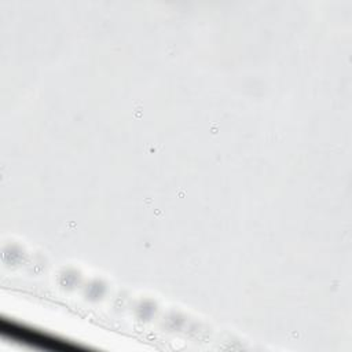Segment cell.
Wrapping results in <instances>:
<instances>
[{
	"label": "cell",
	"instance_id": "6da1fadb",
	"mask_svg": "<svg viewBox=\"0 0 352 352\" xmlns=\"http://www.w3.org/2000/svg\"><path fill=\"white\" fill-rule=\"evenodd\" d=\"M1 336L7 340H11L18 344H23L32 348L44 349V351H76L82 349L81 346L60 340L58 337L50 336L44 331L26 327L23 324L10 322L7 319L1 320Z\"/></svg>",
	"mask_w": 352,
	"mask_h": 352
}]
</instances>
